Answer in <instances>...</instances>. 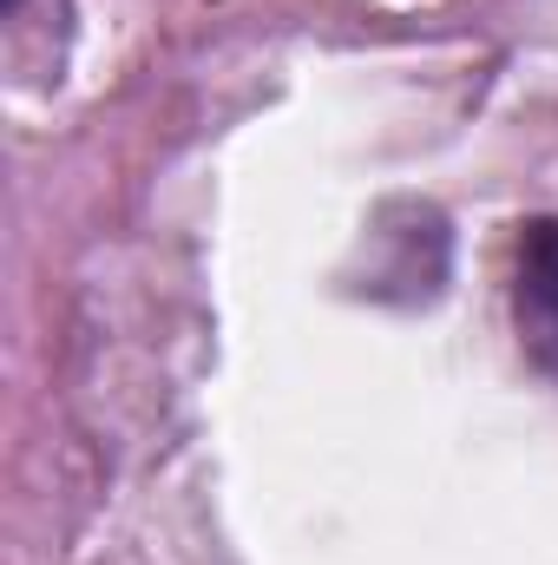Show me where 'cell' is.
I'll return each instance as SVG.
<instances>
[{"label": "cell", "mask_w": 558, "mask_h": 565, "mask_svg": "<svg viewBox=\"0 0 558 565\" xmlns=\"http://www.w3.org/2000/svg\"><path fill=\"white\" fill-rule=\"evenodd\" d=\"M519 322L558 362V224H526L519 237Z\"/></svg>", "instance_id": "1"}]
</instances>
